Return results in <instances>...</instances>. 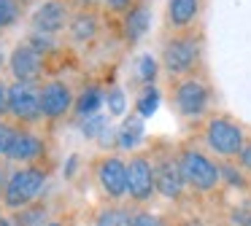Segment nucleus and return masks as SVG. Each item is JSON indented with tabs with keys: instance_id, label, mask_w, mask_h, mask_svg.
Returning a JSON list of instances; mask_svg holds the SVG:
<instances>
[{
	"instance_id": "f257e3e1",
	"label": "nucleus",
	"mask_w": 251,
	"mask_h": 226,
	"mask_svg": "<svg viewBox=\"0 0 251 226\" xmlns=\"http://www.w3.org/2000/svg\"><path fill=\"white\" fill-rule=\"evenodd\" d=\"M46 186V170L44 167H19L17 172L8 175L6 191H3V204L8 210H27L38 199L41 188Z\"/></svg>"
},
{
	"instance_id": "f03ea898",
	"label": "nucleus",
	"mask_w": 251,
	"mask_h": 226,
	"mask_svg": "<svg viewBox=\"0 0 251 226\" xmlns=\"http://www.w3.org/2000/svg\"><path fill=\"white\" fill-rule=\"evenodd\" d=\"M205 143L222 159H238L243 145H246V135L235 121H229L224 116H216L205 127Z\"/></svg>"
},
{
	"instance_id": "7ed1b4c3",
	"label": "nucleus",
	"mask_w": 251,
	"mask_h": 226,
	"mask_svg": "<svg viewBox=\"0 0 251 226\" xmlns=\"http://www.w3.org/2000/svg\"><path fill=\"white\" fill-rule=\"evenodd\" d=\"M178 161H181V172H184L186 186L197 188V191H213L219 186V181H222L219 164H213L205 154H200L195 148L181 151Z\"/></svg>"
},
{
	"instance_id": "20e7f679",
	"label": "nucleus",
	"mask_w": 251,
	"mask_h": 226,
	"mask_svg": "<svg viewBox=\"0 0 251 226\" xmlns=\"http://www.w3.org/2000/svg\"><path fill=\"white\" fill-rule=\"evenodd\" d=\"M200 59V38L195 35H176L165 43V51H162V65L168 73L181 75V73H189L192 68L197 65Z\"/></svg>"
},
{
	"instance_id": "39448f33",
	"label": "nucleus",
	"mask_w": 251,
	"mask_h": 226,
	"mask_svg": "<svg viewBox=\"0 0 251 226\" xmlns=\"http://www.w3.org/2000/svg\"><path fill=\"white\" fill-rule=\"evenodd\" d=\"M8 113L17 121H41L44 111H41V86L30 84V81H17L8 89Z\"/></svg>"
},
{
	"instance_id": "423d86ee",
	"label": "nucleus",
	"mask_w": 251,
	"mask_h": 226,
	"mask_svg": "<svg viewBox=\"0 0 251 226\" xmlns=\"http://www.w3.org/2000/svg\"><path fill=\"white\" fill-rule=\"evenodd\" d=\"M157 191L154 183V161L146 159L143 154L132 156L127 164V194L132 202H149Z\"/></svg>"
},
{
	"instance_id": "0eeeda50",
	"label": "nucleus",
	"mask_w": 251,
	"mask_h": 226,
	"mask_svg": "<svg viewBox=\"0 0 251 226\" xmlns=\"http://www.w3.org/2000/svg\"><path fill=\"white\" fill-rule=\"evenodd\" d=\"M95 178H98L100 188L108 199L119 202L127 194V164L119 156H103L95 167Z\"/></svg>"
},
{
	"instance_id": "6e6552de",
	"label": "nucleus",
	"mask_w": 251,
	"mask_h": 226,
	"mask_svg": "<svg viewBox=\"0 0 251 226\" xmlns=\"http://www.w3.org/2000/svg\"><path fill=\"white\" fill-rule=\"evenodd\" d=\"M154 183H157V191L165 199H178L186 186L184 172H181V161L176 156H159L154 161Z\"/></svg>"
},
{
	"instance_id": "1a4fd4ad",
	"label": "nucleus",
	"mask_w": 251,
	"mask_h": 226,
	"mask_svg": "<svg viewBox=\"0 0 251 226\" xmlns=\"http://www.w3.org/2000/svg\"><path fill=\"white\" fill-rule=\"evenodd\" d=\"M208 86L197 78H186L176 86V108L181 116H202L208 108Z\"/></svg>"
},
{
	"instance_id": "9d476101",
	"label": "nucleus",
	"mask_w": 251,
	"mask_h": 226,
	"mask_svg": "<svg viewBox=\"0 0 251 226\" xmlns=\"http://www.w3.org/2000/svg\"><path fill=\"white\" fill-rule=\"evenodd\" d=\"M71 105H76L73 91L65 81H46L41 86V111L44 118H60L71 111Z\"/></svg>"
},
{
	"instance_id": "9b49d317",
	"label": "nucleus",
	"mask_w": 251,
	"mask_h": 226,
	"mask_svg": "<svg viewBox=\"0 0 251 226\" xmlns=\"http://www.w3.org/2000/svg\"><path fill=\"white\" fill-rule=\"evenodd\" d=\"M8 68H11V73L17 81H30V84H35V81L41 78V73H44V57H41L30 43H19L11 51V57H8Z\"/></svg>"
},
{
	"instance_id": "f8f14e48",
	"label": "nucleus",
	"mask_w": 251,
	"mask_h": 226,
	"mask_svg": "<svg viewBox=\"0 0 251 226\" xmlns=\"http://www.w3.org/2000/svg\"><path fill=\"white\" fill-rule=\"evenodd\" d=\"M30 24L41 35H54V32L65 30V24H71V14H68L65 3H60V0H46L44 5L35 8Z\"/></svg>"
},
{
	"instance_id": "ddd939ff",
	"label": "nucleus",
	"mask_w": 251,
	"mask_h": 226,
	"mask_svg": "<svg viewBox=\"0 0 251 226\" xmlns=\"http://www.w3.org/2000/svg\"><path fill=\"white\" fill-rule=\"evenodd\" d=\"M46 151V143L38 137L35 132H30V129H19L17 137H14L11 148H8V159L11 161H19V164H33L35 159H41Z\"/></svg>"
},
{
	"instance_id": "4468645a",
	"label": "nucleus",
	"mask_w": 251,
	"mask_h": 226,
	"mask_svg": "<svg viewBox=\"0 0 251 226\" xmlns=\"http://www.w3.org/2000/svg\"><path fill=\"white\" fill-rule=\"evenodd\" d=\"M197 11H200V0H170L168 3V22L176 30H184L195 22Z\"/></svg>"
},
{
	"instance_id": "2eb2a0df",
	"label": "nucleus",
	"mask_w": 251,
	"mask_h": 226,
	"mask_svg": "<svg viewBox=\"0 0 251 226\" xmlns=\"http://www.w3.org/2000/svg\"><path fill=\"white\" fill-rule=\"evenodd\" d=\"M68 27H71V38H73V41L87 43V41H92V38L98 35V14L89 11V8H84V11H78V14L73 16Z\"/></svg>"
},
{
	"instance_id": "dca6fc26",
	"label": "nucleus",
	"mask_w": 251,
	"mask_h": 226,
	"mask_svg": "<svg viewBox=\"0 0 251 226\" xmlns=\"http://www.w3.org/2000/svg\"><path fill=\"white\" fill-rule=\"evenodd\" d=\"M149 24H151V14H149L146 5H135L132 11L125 14V38L127 41H138V38L146 35Z\"/></svg>"
},
{
	"instance_id": "f3484780",
	"label": "nucleus",
	"mask_w": 251,
	"mask_h": 226,
	"mask_svg": "<svg viewBox=\"0 0 251 226\" xmlns=\"http://www.w3.org/2000/svg\"><path fill=\"white\" fill-rule=\"evenodd\" d=\"M105 102V94L98 89V86H87V89L81 91V94L76 97V116L81 118H89V116H98L100 105Z\"/></svg>"
},
{
	"instance_id": "a211bd4d",
	"label": "nucleus",
	"mask_w": 251,
	"mask_h": 226,
	"mask_svg": "<svg viewBox=\"0 0 251 226\" xmlns=\"http://www.w3.org/2000/svg\"><path fill=\"white\" fill-rule=\"evenodd\" d=\"M95 226H132V213L122 204H108V207L98 210Z\"/></svg>"
},
{
	"instance_id": "6ab92c4d",
	"label": "nucleus",
	"mask_w": 251,
	"mask_h": 226,
	"mask_svg": "<svg viewBox=\"0 0 251 226\" xmlns=\"http://www.w3.org/2000/svg\"><path fill=\"white\" fill-rule=\"evenodd\" d=\"M116 135H119L122 148H135V145L141 143V137H143V118L141 116H130L125 124H122V129Z\"/></svg>"
},
{
	"instance_id": "aec40b11",
	"label": "nucleus",
	"mask_w": 251,
	"mask_h": 226,
	"mask_svg": "<svg viewBox=\"0 0 251 226\" xmlns=\"http://www.w3.org/2000/svg\"><path fill=\"white\" fill-rule=\"evenodd\" d=\"M157 105H159V91L154 89V86H146V89L141 91V97H138V102H135V111L141 118H149L157 111Z\"/></svg>"
},
{
	"instance_id": "412c9836",
	"label": "nucleus",
	"mask_w": 251,
	"mask_h": 226,
	"mask_svg": "<svg viewBox=\"0 0 251 226\" xmlns=\"http://www.w3.org/2000/svg\"><path fill=\"white\" fill-rule=\"evenodd\" d=\"M108 129V118L105 116H89V118H84V124H81V135L87 140H100L103 137V132Z\"/></svg>"
},
{
	"instance_id": "4be33fe9",
	"label": "nucleus",
	"mask_w": 251,
	"mask_h": 226,
	"mask_svg": "<svg viewBox=\"0 0 251 226\" xmlns=\"http://www.w3.org/2000/svg\"><path fill=\"white\" fill-rule=\"evenodd\" d=\"M105 105H108V113H111V116H122V113L127 111V97H125V91H122L119 86L108 89V94H105Z\"/></svg>"
},
{
	"instance_id": "5701e85b",
	"label": "nucleus",
	"mask_w": 251,
	"mask_h": 226,
	"mask_svg": "<svg viewBox=\"0 0 251 226\" xmlns=\"http://www.w3.org/2000/svg\"><path fill=\"white\" fill-rule=\"evenodd\" d=\"M138 78L143 81V84H149L151 86V81L157 78V59L151 57V54H143L141 59H138Z\"/></svg>"
},
{
	"instance_id": "b1692460",
	"label": "nucleus",
	"mask_w": 251,
	"mask_h": 226,
	"mask_svg": "<svg viewBox=\"0 0 251 226\" xmlns=\"http://www.w3.org/2000/svg\"><path fill=\"white\" fill-rule=\"evenodd\" d=\"M19 19V0H0V30Z\"/></svg>"
},
{
	"instance_id": "393cba45",
	"label": "nucleus",
	"mask_w": 251,
	"mask_h": 226,
	"mask_svg": "<svg viewBox=\"0 0 251 226\" xmlns=\"http://www.w3.org/2000/svg\"><path fill=\"white\" fill-rule=\"evenodd\" d=\"M219 172H222V181H227L229 186H238V188L249 186L246 178H243V172H240L235 164H229V161H222V164H219Z\"/></svg>"
},
{
	"instance_id": "a878e982",
	"label": "nucleus",
	"mask_w": 251,
	"mask_h": 226,
	"mask_svg": "<svg viewBox=\"0 0 251 226\" xmlns=\"http://www.w3.org/2000/svg\"><path fill=\"white\" fill-rule=\"evenodd\" d=\"M17 132H19L17 127H11L8 121H3V118H0V154H8V148H11Z\"/></svg>"
},
{
	"instance_id": "bb28decb",
	"label": "nucleus",
	"mask_w": 251,
	"mask_h": 226,
	"mask_svg": "<svg viewBox=\"0 0 251 226\" xmlns=\"http://www.w3.org/2000/svg\"><path fill=\"white\" fill-rule=\"evenodd\" d=\"M132 226H168V221L162 215H154L149 210H141V213L132 215Z\"/></svg>"
},
{
	"instance_id": "cd10ccee",
	"label": "nucleus",
	"mask_w": 251,
	"mask_h": 226,
	"mask_svg": "<svg viewBox=\"0 0 251 226\" xmlns=\"http://www.w3.org/2000/svg\"><path fill=\"white\" fill-rule=\"evenodd\" d=\"M27 43H30V46H33L38 54H41V57H44V54H49L51 48H54V41H51V35H41V32H33Z\"/></svg>"
},
{
	"instance_id": "c85d7f7f",
	"label": "nucleus",
	"mask_w": 251,
	"mask_h": 226,
	"mask_svg": "<svg viewBox=\"0 0 251 226\" xmlns=\"http://www.w3.org/2000/svg\"><path fill=\"white\" fill-rule=\"evenodd\" d=\"M105 5H108V11H114V14H127V11L135 8V0H105Z\"/></svg>"
},
{
	"instance_id": "c756f323",
	"label": "nucleus",
	"mask_w": 251,
	"mask_h": 226,
	"mask_svg": "<svg viewBox=\"0 0 251 226\" xmlns=\"http://www.w3.org/2000/svg\"><path fill=\"white\" fill-rule=\"evenodd\" d=\"M8 89H11V86L0 78V118L8 113Z\"/></svg>"
},
{
	"instance_id": "7c9ffc66",
	"label": "nucleus",
	"mask_w": 251,
	"mask_h": 226,
	"mask_svg": "<svg viewBox=\"0 0 251 226\" xmlns=\"http://www.w3.org/2000/svg\"><path fill=\"white\" fill-rule=\"evenodd\" d=\"M238 161H240V167H243V170H249V172H251V143H246V145H243V151H240Z\"/></svg>"
},
{
	"instance_id": "2f4dec72",
	"label": "nucleus",
	"mask_w": 251,
	"mask_h": 226,
	"mask_svg": "<svg viewBox=\"0 0 251 226\" xmlns=\"http://www.w3.org/2000/svg\"><path fill=\"white\" fill-rule=\"evenodd\" d=\"M235 221H240V226H251V207H240L235 213Z\"/></svg>"
},
{
	"instance_id": "473e14b6",
	"label": "nucleus",
	"mask_w": 251,
	"mask_h": 226,
	"mask_svg": "<svg viewBox=\"0 0 251 226\" xmlns=\"http://www.w3.org/2000/svg\"><path fill=\"white\" fill-rule=\"evenodd\" d=\"M178 226H205V224L197 221V218H189V221H184V224H178Z\"/></svg>"
},
{
	"instance_id": "72a5a7b5",
	"label": "nucleus",
	"mask_w": 251,
	"mask_h": 226,
	"mask_svg": "<svg viewBox=\"0 0 251 226\" xmlns=\"http://www.w3.org/2000/svg\"><path fill=\"white\" fill-rule=\"evenodd\" d=\"M0 226H11V218L6 213H0Z\"/></svg>"
},
{
	"instance_id": "f704fd0d",
	"label": "nucleus",
	"mask_w": 251,
	"mask_h": 226,
	"mask_svg": "<svg viewBox=\"0 0 251 226\" xmlns=\"http://www.w3.org/2000/svg\"><path fill=\"white\" fill-rule=\"evenodd\" d=\"M92 3H98V0H76V5H92Z\"/></svg>"
},
{
	"instance_id": "c9c22d12",
	"label": "nucleus",
	"mask_w": 251,
	"mask_h": 226,
	"mask_svg": "<svg viewBox=\"0 0 251 226\" xmlns=\"http://www.w3.org/2000/svg\"><path fill=\"white\" fill-rule=\"evenodd\" d=\"M46 226H62V224H57V221H51V224H46Z\"/></svg>"
},
{
	"instance_id": "e433bc0d",
	"label": "nucleus",
	"mask_w": 251,
	"mask_h": 226,
	"mask_svg": "<svg viewBox=\"0 0 251 226\" xmlns=\"http://www.w3.org/2000/svg\"><path fill=\"white\" fill-rule=\"evenodd\" d=\"M19 3H22V0H19Z\"/></svg>"
}]
</instances>
